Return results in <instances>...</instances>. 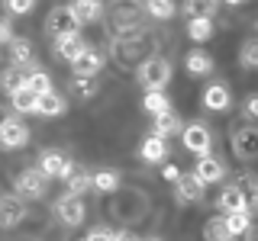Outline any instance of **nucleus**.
I'll return each instance as SVG.
<instances>
[{"label":"nucleus","mask_w":258,"mask_h":241,"mask_svg":"<svg viewBox=\"0 0 258 241\" xmlns=\"http://www.w3.org/2000/svg\"><path fill=\"white\" fill-rule=\"evenodd\" d=\"M23 77H26V71H20V68H7L4 74H0V87H4L7 93H13V90H20V87H23Z\"/></svg>","instance_id":"nucleus-33"},{"label":"nucleus","mask_w":258,"mask_h":241,"mask_svg":"<svg viewBox=\"0 0 258 241\" xmlns=\"http://www.w3.org/2000/svg\"><path fill=\"white\" fill-rule=\"evenodd\" d=\"M139 155H142V161H149V164H161V161L168 158V145H165L161 135H149V139L142 142Z\"/></svg>","instance_id":"nucleus-16"},{"label":"nucleus","mask_w":258,"mask_h":241,"mask_svg":"<svg viewBox=\"0 0 258 241\" xmlns=\"http://www.w3.org/2000/svg\"><path fill=\"white\" fill-rule=\"evenodd\" d=\"M149 241H161V238H149Z\"/></svg>","instance_id":"nucleus-42"},{"label":"nucleus","mask_w":258,"mask_h":241,"mask_svg":"<svg viewBox=\"0 0 258 241\" xmlns=\"http://www.w3.org/2000/svg\"><path fill=\"white\" fill-rule=\"evenodd\" d=\"M55 212H58V219L64 225H81L84 222V203H81V196H71V193H64L58 203H55Z\"/></svg>","instance_id":"nucleus-13"},{"label":"nucleus","mask_w":258,"mask_h":241,"mask_svg":"<svg viewBox=\"0 0 258 241\" xmlns=\"http://www.w3.org/2000/svg\"><path fill=\"white\" fill-rule=\"evenodd\" d=\"M165 180H177V177H181V167H174V164H165Z\"/></svg>","instance_id":"nucleus-39"},{"label":"nucleus","mask_w":258,"mask_h":241,"mask_svg":"<svg viewBox=\"0 0 258 241\" xmlns=\"http://www.w3.org/2000/svg\"><path fill=\"white\" fill-rule=\"evenodd\" d=\"M220 10V0H184V13L187 16H210Z\"/></svg>","instance_id":"nucleus-26"},{"label":"nucleus","mask_w":258,"mask_h":241,"mask_svg":"<svg viewBox=\"0 0 258 241\" xmlns=\"http://www.w3.org/2000/svg\"><path fill=\"white\" fill-rule=\"evenodd\" d=\"M29 142V129L26 123H20L16 116L0 119V148H23Z\"/></svg>","instance_id":"nucleus-5"},{"label":"nucleus","mask_w":258,"mask_h":241,"mask_svg":"<svg viewBox=\"0 0 258 241\" xmlns=\"http://www.w3.org/2000/svg\"><path fill=\"white\" fill-rule=\"evenodd\" d=\"M7 45H10V58H13L16 68H23V64L32 61V42H29V39H16V36H13Z\"/></svg>","instance_id":"nucleus-24"},{"label":"nucleus","mask_w":258,"mask_h":241,"mask_svg":"<svg viewBox=\"0 0 258 241\" xmlns=\"http://www.w3.org/2000/svg\"><path fill=\"white\" fill-rule=\"evenodd\" d=\"M84 48L78 32H64V36H55V52H58L61 61H75V55Z\"/></svg>","instance_id":"nucleus-17"},{"label":"nucleus","mask_w":258,"mask_h":241,"mask_svg":"<svg viewBox=\"0 0 258 241\" xmlns=\"http://www.w3.org/2000/svg\"><path fill=\"white\" fill-rule=\"evenodd\" d=\"M119 187V174L116 171H97V174H91V190H97V193H113Z\"/></svg>","instance_id":"nucleus-25"},{"label":"nucleus","mask_w":258,"mask_h":241,"mask_svg":"<svg viewBox=\"0 0 258 241\" xmlns=\"http://www.w3.org/2000/svg\"><path fill=\"white\" fill-rule=\"evenodd\" d=\"M171 80V64L165 58H145L139 64V84L145 90H165Z\"/></svg>","instance_id":"nucleus-1"},{"label":"nucleus","mask_w":258,"mask_h":241,"mask_svg":"<svg viewBox=\"0 0 258 241\" xmlns=\"http://www.w3.org/2000/svg\"><path fill=\"white\" fill-rule=\"evenodd\" d=\"M204 238L207 241H232L229 228H226V222H223V215H216V219H210L204 225Z\"/></svg>","instance_id":"nucleus-28"},{"label":"nucleus","mask_w":258,"mask_h":241,"mask_svg":"<svg viewBox=\"0 0 258 241\" xmlns=\"http://www.w3.org/2000/svg\"><path fill=\"white\" fill-rule=\"evenodd\" d=\"M142 109L145 112H161V109H168V96H165V90H145V96H142Z\"/></svg>","instance_id":"nucleus-31"},{"label":"nucleus","mask_w":258,"mask_h":241,"mask_svg":"<svg viewBox=\"0 0 258 241\" xmlns=\"http://www.w3.org/2000/svg\"><path fill=\"white\" fill-rule=\"evenodd\" d=\"M116 241H142V238H136V235H129V231H116Z\"/></svg>","instance_id":"nucleus-40"},{"label":"nucleus","mask_w":258,"mask_h":241,"mask_svg":"<svg viewBox=\"0 0 258 241\" xmlns=\"http://www.w3.org/2000/svg\"><path fill=\"white\" fill-rule=\"evenodd\" d=\"M181 142H184V148L190 151V155H210V148H213V135H210V126L204 123H190V126H184V135H181Z\"/></svg>","instance_id":"nucleus-3"},{"label":"nucleus","mask_w":258,"mask_h":241,"mask_svg":"<svg viewBox=\"0 0 258 241\" xmlns=\"http://www.w3.org/2000/svg\"><path fill=\"white\" fill-rule=\"evenodd\" d=\"M48 36H64V32H78V20L68 7H52V13L45 16Z\"/></svg>","instance_id":"nucleus-10"},{"label":"nucleus","mask_w":258,"mask_h":241,"mask_svg":"<svg viewBox=\"0 0 258 241\" xmlns=\"http://www.w3.org/2000/svg\"><path fill=\"white\" fill-rule=\"evenodd\" d=\"M64 183H68L71 196H84V193L91 190V174H87L84 167H71L68 177H64Z\"/></svg>","instance_id":"nucleus-21"},{"label":"nucleus","mask_w":258,"mask_h":241,"mask_svg":"<svg viewBox=\"0 0 258 241\" xmlns=\"http://www.w3.org/2000/svg\"><path fill=\"white\" fill-rule=\"evenodd\" d=\"M23 219H26V199H20L16 193H4L0 196V225L16 228Z\"/></svg>","instance_id":"nucleus-7"},{"label":"nucleus","mask_w":258,"mask_h":241,"mask_svg":"<svg viewBox=\"0 0 258 241\" xmlns=\"http://www.w3.org/2000/svg\"><path fill=\"white\" fill-rule=\"evenodd\" d=\"M223 174H226L223 161H216L213 155H200V158H197L194 177H197V180L204 183V187H210V183H216V180H223Z\"/></svg>","instance_id":"nucleus-12"},{"label":"nucleus","mask_w":258,"mask_h":241,"mask_svg":"<svg viewBox=\"0 0 258 241\" xmlns=\"http://www.w3.org/2000/svg\"><path fill=\"white\" fill-rule=\"evenodd\" d=\"M68 10L75 13L78 26H91V23L103 20V0H71Z\"/></svg>","instance_id":"nucleus-11"},{"label":"nucleus","mask_w":258,"mask_h":241,"mask_svg":"<svg viewBox=\"0 0 258 241\" xmlns=\"http://www.w3.org/2000/svg\"><path fill=\"white\" fill-rule=\"evenodd\" d=\"M216 206H220L223 212H236V209H245V196H242L239 183H232V187H223L220 199H216Z\"/></svg>","instance_id":"nucleus-20"},{"label":"nucleus","mask_w":258,"mask_h":241,"mask_svg":"<svg viewBox=\"0 0 258 241\" xmlns=\"http://www.w3.org/2000/svg\"><path fill=\"white\" fill-rule=\"evenodd\" d=\"M45 183H48V177L39 171V167H26V171L16 174L13 193H16L20 199H42V196H45Z\"/></svg>","instance_id":"nucleus-2"},{"label":"nucleus","mask_w":258,"mask_h":241,"mask_svg":"<svg viewBox=\"0 0 258 241\" xmlns=\"http://www.w3.org/2000/svg\"><path fill=\"white\" fill-rule=\"evenodd\" d=\"M71 167H75V164H71L68 155H64V151H58V148H45L42 158H39V171H42L48 180H64Z\"/></svg>","instance_id":"nucleus-4"},{"label":"nucleus","mask_w":258,"mask_h":241,"mask_svg":"<svg viewBox=\"0 0 258 241\" xmlns=\"http://www.w3.org/2000/svg\"><path fill=\"white\" fill-rule=\"evenodd\" d=\"M245 116H248V119L258 116V96H248V100H245Z\"/></svg>","instance_id":"nucleus-38"},{"label":"nucleus","mask_w":258,"mask_h":241,"mask_svg":"<svg viewBox=\"0 0 258 241\" xmlns=\"http://www.w3.org/2000/svg\"><path fill=\"white\" fill-rule=\"evenodd\" d=\"M87 241H116V231H110V228H94L91 235H87Z\"/></svg>","instance_id":"nucleus-36"},{"label":"nucleus","mask_w":258,"mask_h":241,"mask_svg":"<svg viewBox=\"0 0 258 241\" xmlns=\"http://www.w3.org/2000/svg\"><path fill=\"white\" fill-rule=\"evenodd\" d=\"M75 93L78 96H84V100H91V96L97 93V84H94V77H75Z\"/></svg>","instance_id":"nucleus-34"},{"label":"nucleus","mask_w":258,"mask_h":241,"mask_svg":"<svg viewBox=\"0 0 258 241\" xmlns=\"http://www.w3.org/2000/svg\"><path fill=\"white\" fill-rule=\"evenodd\" d=\"M64 109H68V103H64V96H58L55 90H48V93H42V96H36V112H39V116H45V119L61 116Z\"/></svg>","instance_id":"nucleus-15"},{"label":"nucleus","mask_w":258,"mask_h":241,"mask_svg":"<svg viewBox=\"0 0 258 241\" xmlns=\"http://www.w3.org/2000/svg\"><path fill=\"white\" fill-rule=\"evenodd\" d=\"M81 241H87V238H81Z\"/></svg>","instance_id":"nucleus-43"},{"label":"nucleus","mask_w":258,"mask_h":241,"mask_svg":"<svg viewBox=\"0 0 258 241\" xmlns=\"http://www.w3.org/2000/svg\"><path fill=\"white\" fill-rule=\"evenodd\" d=\"M187 36L194 39V42H207V39H213V20H210V16H190Z\"/></svg>","instance_id":"nucleus-22"},{"label":"nucleus","mask_w":258,"mask_h":241,"mask_svg":"<svg viewBox=\"0 0 258 241\" xmlns=\"http://www.w3.org/2000/svg\"><path fill=\"white\" fill-rule=\"evenodd\" d=\"M181 116L168 106V109H161V112H155V132L152 135H161V139H168V135H181Z\"/></svg>","instance_id":"nucleus-14"},{"label":"nucleus","mask_w":258,"mask_h":241,"mask_svg":"<svg viewBox=\"0 0 258 241\" xmlns=\"http://www.w3.org/2000/svg\"><path fill=\"white\" fill-rule=\"evenodd\" d=\"M23 87H26V90H32V93H36V96H42V93H48V90H55V87H52V77H48L45 74V71H29V74L26 77H23Z\"/></svg>","instance_id":"nucleus-23"},{"label":"nucleus","mask_w":258,"mask_h":241,"mask_svg":"<svg viewBox=\"0 0 258 241\" xmlns=\"http://www.w3.org/2000/svg\"><path fill=\"white\" fill-rule=\"evenodd\" d=\"M13 39V23L10 20H0V45H7Z\"/></svg>","instance_id":"nucleus-37"},{"label":"nucleus","mask_w":258,"mask_h":241,"mask_svg":"<svg viewBox=\"0 0 258 241\" xmlns=\"http://www.w3.org/2000/svg\"><path fill=\"white\" fill-rule=\"evenodd\" d=\"M204 183L197 180V177L194 174H181L174 180V196H177V203L181 206H190V203H200V199H204Z\"/></svg>","instance_id":"nucleus-9"},{"label":"nucleus","mask_w":258,"mask_h":241,"mask_svg":"<svg viewBox=\"0 0 258 241\" xmlns=\"http://www.w3.org/2000/svg\"><path fill=\"white\" fill-rule=\"evenodd\" d=\"M10 100H13V109H16V112H36V93L26 90V87L13 90Z\"/></svg>","instance_id":"nucleus-29"},{"label":"nucleus","mask_w":258,"mask_h":241,"mask_svg":"<svg viewBox=\"0 0 258 241\" xmlns=\"http://www.w3.org/2000/svg\"><path fill=\"white\" fill-rule=\"evenodd\" d=\"M68 64H71V74H75V77H94L97 71L103 68V55L97 52L94 45H84L75 55V61H68Z\"/></svg>","instance_id":"nucleus-6"},{"label":"nucleus","mask_w":258,"mask_h":241,"mask_svg":"<svg viewBox=\"0 0 258 241\" xmlns=\"http://www.w3.org/2000/svg\"><path fill=\"white\" fill-rule=\"evenodd\" d=\"M220 4H229V7H239V4H245V0H220Z\"/></svg>","instance_id":"nucleus-41"},{"label":"nucleus","mask_w":258,"mask_h":241,"mask_svg":"<svg viewBox=\"0 0 258 241\" xmlns=\"http://www.w3.org/2000/svg\"><path fill=\"white\" fill-rule=\"evenodd\" d=\"M229 90H226V84H210L204 90V106L213 109V112H223L226 106H229Z\"/></svg>","instance_id":"nucleus-19"},{"label":"nucleus","mask_w":258,"mask_h":241,"mask_svg":"<svg viewBox=\"0 0 258 241\" xmlns=\"http://www.w3.org/2000/svg\"><path fill=\"white\" fill-rule=\"evenodd\" d=\"M187 71L190 74H197V77H204L213 71V58H210L207 52H190L187 55Z\"/></svg>","instance_id":"nucleus-27"},{"label":"nucleus","mask_w":258,"mask_h":241,"mask_svg":"<svg viewBox=\"0 0 258 241\" xmlns=\"http://www.w3.org/2000/svg\"><path fill=\"white\" fill-rule=\"evenodd\" d=\"M223 222H226V228H229V235H232V238L248 235V231H252V215H248V209L226 212V215H223Z\"/></svg>","instance_id":"nucleus-18"},{"label":"nucleus","mask_w":258,"mask_h":241,"mask_svg":"<svg viewBox=\"0 0 258 241\" xmlns=\"http://www.w3.org/2000/svg\"><path fill=\"white\" fill-rule=\"evenodd\" d=\"M239 64L245 71H255L258 68V42L255 39H248L245 45H242V52H239Z\"/></svg>","instance_id":"nucleus-32"},{"label":"nucleus","mask_w":258,"mask_h":241,"mask_svg":"<svg viewBox=\"0 0 258 241\" xmlns=\"http://www.w3.org/2000/svg\"><path fill=\"white\" fill-rule=\"evenodd\" d=\"M145 10L149 16H155V20H171L174 16V0H145Z\"/></svg>","instance_id":"nucleus-30"},{"label":"nucleus","mask_w":258,"mask_h":241,"mask_svg":"<svg viewBox=\"0 0 258 241\" xmlns=\"http://www.w3.org/2000/svg\"><path fill=\"white\" fill-rule=\"evenodd\" d=\"M258 151V129L255 126H239L232 129V155H239L242 161L255 158Z\"/></svg>","instance_id":"nucleus-8"},{"label":"nucleus","mask_w":258,"mask_h":241,"mask_svg":"<svg viewBox=\"0 0 258 241\" xmlns=\"http://www.w3.org/2000/svg\"><path fill=\"white\" fill-rule=\"evenodd\" d=\"M4 7H7V13L23 16V13H29L32 7H36V0H4Z\"/></svg>","instance_id":"nucleus-35"}]
</instances>
